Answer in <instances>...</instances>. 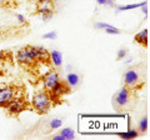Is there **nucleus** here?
Returning <instances> with one entry per match:
<instances>
[{"label": "nucleus", "instance_id": "obj_1", "mask_svg": "<svg viewBox=\"0 0 150 140\" xmlns=\"http://www.w3.org/2000/svg\"><path fill=\"white\" fill-rule=\"evenodd\" d=\"M33 109H34L38 114L44 115L46 113H49V110L53 105L48 90H39L36 91L34 96H33Z\"/></svg>", "mask_w": 150, "mask_h": 140}, {"label": "nucleus", "instance_id": "obj_2", "mask_svg": "<svg viewBox=\"0 0 150 140\" xmlns=\"http://www.w3.org/2000/svg\"><path fill=\"white\" fill-rule=\"evenodd\" d=\"M29 108V103H28L23 96H14L13 99L8 103V105L5 106L6 111L9 115L11 116H18L20 113H23L24 110Z\"/></svg>", "mask_w": 150, "mask_h": 140}, {"label": "nucleus", "instance_id": "obj_3", "mask_svg": "<svg viewBox=\"0 0 150 140\" xmlns=\"http://www.w3.org/2000/svg\"><path fill=\"white\" fill-rule=\"evenodd\" d=\"M14 96H21V95H18L16 86L9 85V84H3V85H0V108L5 109L8 103L10 101Z\"/></svg>", "mask_w": 150, "mask_h": 140}, {"label": "nucleus", "instance_id": "obj_4", "mask_svg": "<svg viewBox=\"0 0 150 140\" xmlns=\"http://www.w3.org/2000/svg\"><path fill=\"white\" fill-rule=\"evenodd\" d=\"M69 91H70V86L69 85H65L64 81L59 80L48 93H49V96H50L51 101L55 103V100L60 99V98H62L64 94H68Z\"/></svg>", "mask_w": 150, "mask_h": 140}, {"label": "nucleus", "instance_id": "obj_5", "mask_svg": "<svg viewBox=\"0 0 150 140\" xmlns=\"http://www.w3.org/2000/svg\"><path fill=\"white\" fill-rule=\"evenodd\" d=\"M115 99V103L119 108H123L126 104L129 103V99H130V89L128 86H123L121 89L116 93V95L114 96Z\"/></svg>", "mask_w": 150, "mask_h": 140}, {"label": "nucleus", "instance_id": "obj_6", "mask_svg": "<svg viewBox=\"0 0 150 140\" xmlns=\"http://www.w3.org/2000/svg\"><path fill=\"white\" fill-rule=\"evenodd\" d=\"M16 62L20 64L21 66H31V65H34L36 63L35 60H33L30 58V55L28 54L26 48H21L16 53Z\"/></svg>", "mask_w": 150, "mask_h": 140}, {"label": "nucleus", "instance_id": "obj_7", "mask_svg": "<svg viewBox=\"0 0 150 140\" xmlns=\"http://www.w3.org/2000/svg\"><path fill=\"white\" fill-rule=\"evenodd\" d=\"M138 81H139V74H138L137 70L130 69V70H128V71L124 74V83H125V86H128L129 89L137 86Z\"/></svg>", "mask_w": 150, "mask_h": 140}, {"label": "nucleus", "instance_id": "obj_8", "mask_svg": "<svg viewBox=\"0 0 150 140\" xmlns=\"http://www.w3.org/2000/svg\"><path fill=\"white\" fill-rule=\"evenodd\" d=\"M59 80H60V78H59V74H58L56 70H51V71H49L44 76V85L46 88V90L49 91Z\"/></svg>", "mask_w": 150, "mask_h": 140}, {"label": "nucleus", "instance_id": "obj_9", "mask_svg": "<svg viewBox=\"0 0 150 140\" xmlns=\"http://www.w3.org/2000/svg\"><path fill=\"white\" fill-rule=\"evenodd\" d=\"M35 50H36V62L45 64L50 63V53L48 51V49L43 48V46H35Z\"/></svg>", "mask_w": 150, "mask_h": 140}, {"label": "nucleus", "instance_id": "obj_10", "mask_svg": "<svg viewBox=\"0 0 150 140\" xmlns=\"http://www.w3.org/2000/svg\"><path fill=\"white\" fill-rule=\"evenodd\" d=\"M36 9H38V13L39 14H44V13H48V11H54V4H53V1H49V0L38 1Z\"/></svg>", "mask_w": 150, "mask_h": 140}, {"label": "nucleus", "instance_id": "obj_11", "mask_svg": "<svg viewBox=\"0 0 150 140\" xmlns=\"http://www.w3.org/2000/svg\"><path fill=\"white\" fill-rule=\"evenodd\" d=\"M50 63L54 65L55 68H60L63 64V55L59 50L50 51Z\"/></svg>", "mask_w": 150, "mask_h": 140}, {"label": "nucleus", "instance_id": "obj_12", "mask_svg": "<svg viewBox=\"0 0 150 140\" xmlns=\"http://www.w3.org/2000/svg\"><path fill=\"white\" fill-rule=\"evenodd\" d=\"M148 34H149L148 29L142 30L140 33H138V34L135 35V41H137L138 44L143 45V46H146V44H148Z\"/></svg>", "mask_w": 150, "mask_h": 140}, {"label": "nucleus", "instance_id": "obj_13", "mask_svg": "<svg viewBox=\"0 0 150 140\" xmlns=\"http://www.w3.org/2000/svg\"><path fill=\"white\" fill-rule=\"evenodd\" d=\"M67 84L70 86V88H75L79 84V76H78V74H75V73H70L68 74V76H67Z\"/></svg>", "mask_w": 150, "mask_h": 140}, {"label": "nucleus", "instance_id": "obj_14", "mask_svg": "<svg viewBox=\"0 0 150 140\" xmlns=\"http://www.w3.org/2000/svg\"><path fill=\"white\" fill-rule=\"evenodd\" d=\"M144 5H146V1H143V3H139V4H130V5H123V6H118L116 11L120 13V11H125V10H131V9H137V8H142Z\"/></svg>", "mask_w": 150, "mask_h": 140}, {"label": "nucleus", "instance_id": "obj_15", "mask_svg": "<svg viewBox=\"0 0 150 140\" xmlns=\"http://www.w3.org/2000/svg\"><path fill=\"white\" fill-rule=\"evenodd\" d=\"M64 136V139H67V140H71L75 138V133H74V130L73 129H70V128H65L62 130V133H60Z\"/></svg>", "mask_w": 150, "mask_h": 140}, {"label": "nucleus", "instance_id": "obj_16", "mask_svg": "<svg viewBox=\"0 0 150 140\" xmlns=\"http://www.w3.org/2000/svg\"><path fill=\"white\" fill-rule=\"evenodd\" d=\"M120 138H123V139H134V138H137L139 133L137 132V130H129L128 133H120L118 134Z\"/></svg>", "mask_w": 150, "mask_h": 140}, {"label": "nucleus", "instance_id": "obj_17", "mask_svg": "<svg viewBox=\"0 0 150 140\" xmlns=\"http://www.w3.org/2000/svg\"><path fill=\"white\" fill-rule=\"evenodd\" d=\"M148 130V118L146 116H144V118L140 120L139 123V132L140 133H145Z\"/></svg>", "mask_w": 150, "mask_h": 140}, {"label": "nucleus", "instance_id": "obj_18", "mask_svg": "<svg viewBox=\"0 0 150 140\" xmlns=\"http://www.w3.org/2000/svg\"><path fill=\"white\" fill-rule=\"evenodd\" d=\"M63 125L62 119H53L50 121V129H59Z\"/></svg>", "mask_w": 150, "mask_h": 140}, {"label": "nucleus", "instance_id": "obj_19", "mask_svg": "<svg viewBox=\"0 0 150 140\" xmlns=\"http://www.w3.org/2000/svg\"><path fill=\"white\" fill-rule=\"evenodd\" d=\"M25 48H26V50H28V54L30 55V58L36 62V50H35V46L28 45V46H25Z\"/></svg>", "mask_w": 150, "mask_h": 140}, {"label": "nucleus", "instance_id": "obj_20", "mask_svg": "<svg viewBox=\"0 0 150 140\" xmlns=\"http://www.w3.org/2000/svg\"><path fill=\"white\" fill-rule=\"evenodd\" d=\"M54 15V11H48V13H44V14H40V16H41V20L43 21H49L51 18H53Z\"/></svg>", "mask_w": 150, "mask_h": 140}, {"label": "nucleus", "instance_id": "obj_21", "mask_svg": "<svg viewBox=\"0 0 150 140\" xmlns=\"http://www.w3.org/2000/svg\"><path fill=\"white\" fill-rule=\"evenodd\" d=\"M105 31L108 33V34H119L120 33V30L118 29V28H115V26H109V28H106L105 29Z\"/></svg>", "mask_w": 150, "mask_h": 140}, {"label": "nucleus", "instance_id": "obj_22", "mask_svg": "<svg viewBox=\"0 0 150 140\" xmlns=\"http://www.w3.org/2000/svg\"><path fill=\"white\" fill-rule=\"evenodd\" d=\"M110 24H108V23H98L95 24V28L96 29H106V28H109Z\"/></svg>", "mask_w": 150, "mask_h": 140}, {"label": "nucleus", "instance_id": "obj_23", "mask_svg": "<svg viewBox=\"0 0 150 140\" xmlns=\"http://www.w3.org/2000/svg\"><path fill=\"white\" fill-rule=\"evenodd\" d=\"M55 38H56V33H55V31L48 33V34L44 35V39H55Z\"/></svg>", "mask_w": 150, "mask_h": 140}, {"label": "nucleus", "instance_id": "obj_24", "mask_svg": "<svg viewBox=\"0 0 150 140\" xmlns=\"http://www.w3.org/2000/svg\"><path fill=\"white\" fill-rule=\"evenodd\" d=\"M125 55H126V50L125 49H120L118 51V59H124Z\"/></svg>", "mask_w": 150, "mask_h": 140}, {"label": "nucleus", "instance_id": "obj_25", "mask_svg": "<svg viewBox=\"0 0 150 140\" xmlns=\"http://www.w3.org/2000/svg\"><path fill=\"white\" fill-rule=\"evenodd\" d=\"M15 16L18 18V21H19V23H21V24H25V23H26V21H25V18L21 14H16Z\"/></svg>", "mask_w": 150, "mask_h": 140}, {"label": "nucleus", "instance_id": "obj_26", "mask_svg": "<svg viewBox=\"0 0 150 140\" xmlns=\"http://www.w3.org/2000/svg\"><path fill=\"white\" fill-rule=\"evenodd\" d=\"M105 5L106 6H115V3L114 1H112V0H106V3H105Z\"/></svg>", "mask_w": 150, "mask_h": 140}, {"label": "nucleus", "instance_id": "obj_27", "mask_svg": "<svg viewBox=\"0 0 150 140\" xmlns=\"http://www.w3.org/2000/svg\"><path fill=\"white\" fill-rule=\"evenodd\" d=\"M4 62H5V60H0V76L3 75V70H4Z\"/></svg>", "mask_w": 150, "mask_h": 140}, {"label": "nucleus", "instance_id": "obj_28", "mask_svg": "<svg viewBox=\"0 0 150 140\" xmlns=\"http://www.w3.org/2000/svg\"><path fill=\"white\" fill-rule=\"evenodd\" d=\"M5 57H6V53L3 50H0V60H5Z\"/></svg>", "mask_w": 150, "mask_h": 140}, {"label": "nucleus", "instance_id": "obj_29", "mask_svg": "<svg viewBox=\"0 0 150 140\" xmlns=\"http://www.w3.org/2000/svg\"><path fill=\"white\" fill-rule=\"evenodd\" d=\"M53 139H54V140H65V139H64V136H63L62 134H59V135H55V136H54Z\"/></svg>", "mask_w": 150, "mask_h": 140}, {"label": "nucleus", "instance_id": "obj_30", "mask_svg": "<svg viewBox=\"0 0 150 140\" xmlns=\"http://www.w3.org/2000/svg\"><path fill=\"white\" fill-rule=\"evenodd\" d=\"M96 3H98V4H99V5H105L106 0H96Z\"/></svg>", "mask_w": 150, "mask_h": 140}, {"label": "nucleus", "instance_id": "obj_31", "mask_svg": "<svg viewBox=\"0 0 150 140\" xmlns=\"http://www.w3.org/2000/svg\"><path fill=\"white\" fill-rule=\"evenodd\" d=\"M38 1H43V0H38ZM49 1H53V0H49Z\"/></svg>", "mask_w": 150, "mask_h": 140}]
</instances>
